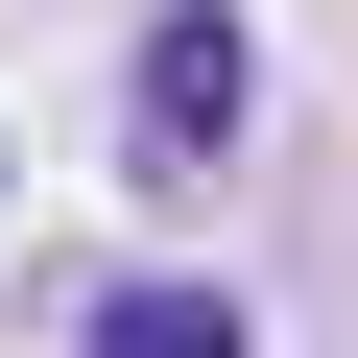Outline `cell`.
I'll list each match as a JSON object with an SVG mask.
<instances>
[{
  "mask_svg": "<svg viewBox=\"0 0 358 358\" xmlns=\"http://www.w3.org/2000/svg\"><path fill=\"white\" fill-rule=\"evenodd\" d=\"M96 358H263V334H239L215 287H120V310H96Z\"/></svg>",
  "mask_w": 358,
  "mask_h": 358,
  "instance_id": "cell-2",
  "label": "cell"
},
{
  "mask_svg": "<svg viewBox=\"0 0 358 358\" xmlns=\"http://www.w3.org/2000/svg\"><path fill=\"white\" fill-rule=\"evenodd\" d=\"M239 96H263V48L215 24V0H167V24H143V167H215Z\"/></svg>",
  "mask_w": 358,
  "mask_h": 358,
  "instance_id": "cell-1",
  "label": "cell"
}]
</instances>
